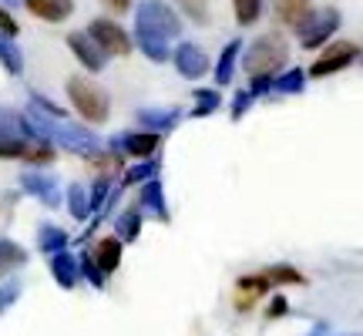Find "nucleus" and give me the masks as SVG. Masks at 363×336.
<instances>
[{"mask_svg": "<svg viewBox=\"0 0 363 336\" xmlns=\"http://www.w3.org/2000/svg\"><path fill=\"white\" fill-rule=\"evenodd\" d=\"M179 30H182V24L169 4H162V0L138 4V11H135V40H138V47L155 65L172 57V40H175Z\"/></svg>", "mask_w": 363, "mask_h": 336, "instance_id": "f257e3e1", "label": "nucleus"}, {"mask_svg": "<svg viewBox=\"0 0 363 336\" xmlns=\"http://www.w3.org/2000/svg\"><path fill=\"white\" fill-rule=\"evenodd\" d=\"M24 118H27V125H30V131H34L38 138H44L48 145H61V148L71 152V155L91 158V155L101 152V142H98L88 128H81V125L67 121V118L44 115V111H38V108H30Z\"/></svg>", "mask_w": 363, "mask_h": 336, "instance_id": "f03ea898", "label": "nucleus"}, {"mask_svg": "<svg viewBox=\"0 0 363 336\" xmlns=\"http://www.w3.org/2000/svg\"><path fill=\"white\" fill-rule=\"evenodd\" d=\"M0 158H21L30 165H48L54 158V145L38 138L27 118L13 111H0Z\"/></svg>", "mask_w": 363, "mask_h": 336, "instance_id": "7ed1b4c3", "label": "nucleus"}, {"mask_svg": "<svg viewBox=\"0 0 363 336\" xmlns=\"http://www.w3.org/2000/svg\"><path fill=\"white\" fill-rule=\"evenodd\" d=\"M286 57H289V47H286L283 34H262L259 40L249 44L242 67H246L249 78H272L286 65Z\"/></svg>", "mask_w": 363, "mask_h": 336, "instance_id": "20e7f679", "label": "nucleus"}, {"mask_svg": "<svg viewBox=\"0 0 363 336\" xmlns=\"http://www.w3.org/2000/svg\"><path fill=\"white\" fill-rule=\"evenodd\" d=\"M67 94H71V104H74V111L81 118H88V121H108V91L101 84H94L91 78H71L67 81Z\"/></svg>", "mask_w": 363, "mask_h": 336, "instance_id": "39448f33", "label": "nucleus"}, {"mask_svg": "<svg viewBox=\"0 0 363 336\" xmlns=\"http://www.w3.org/2000/svg\"><path fill=\"white\" fill-rule=\"evenodd\" d=\"M337 27H340V11H333V7H320V11H313L310 17H306V24L299 27V44L313 51V47L326 44Z\"/></svg>", "mask_w": 363, "mask_h": 336, "instance_id": "423d86ee", "label": "nucleus"}, {"mask_svg": "<svg viewBox=\"0 0 363 336\" xmlns=\"http://www.w3.org/2000/svg\"><path fill=\"white\" fill-rule=\"evenodd\" d=\"M88 38L101 47L104 54H115V57H121V54L131 51V38L125 27H118L115 21H104V17H98V21H91L88 27Z\"/></svg>", "mask_w": 363, "mask_h": 336, "instance_id": "0eeeda50", "label": "nucleus"}, {"mask_svg": "<svg viewBox=\"0 0 363 336\" xmlns=\"http://www.w3.org/2000/svg\"><path fill=\"white\" fill-rule=\"evenodd\" d=\"M357 57H360V47H357L353 40H340V44H333V47H326L323 57H316V61H313L310 74H313V78L337 74V71H343V67H350Z\"/></svg>", "mask_w": 363, "mask_h": 336, "instance_id": "6e6552de", "label": "nucleus"}, {"mask_svg": "<svg viewBox=\"0 0 363 336\" xmlns=\"http://www.w3.org/2000/svg\"><path fill=\"white\" fill-rule=\"evenodd\" d=\"M21 189H24L27 195H34L38 202H44L48 208L61 206V185H57V179L48 175V172H24V175H21Z\"/></svg>", "mask_w": 363, "mask_h": 336, "instance_id": "1a4fd4ad", "label": "nucleus"}, {"mask_svg": "<svg viewBox=\"0 0 363 336\" xmlns=\"http://www.w3.org/2000/svg\"><path fill=\"white\" fill-rule=\"evenodd\" d=\"M172 57H175L179 74L182 78H189V81H199L208 71V54L202 51L199 44H179V47L172 51Z\"/></svg>", "mask_w": 363, "mask_h": 336, "instance_id": "9d476101", "label": "nucleus"}, {"mask_svg": "<svg viewBox=\"0 0 363 336\" xmlns=\"http://www.w3.org/2000/svg\"><path fill=\"white\" fill-rule=\"evenodd\" d=\"M111 148L118 155H135V158H148L158 148V135L155 131H138V135H115L111 138Z\"/></svg>", "mask_w": 363, "mask_h": 336, "instance_id": "9b49d317", "label": "nucleus"}, {"mask_svg": "<svg viewBox=\"0 0 363 336\" xmlns=\"http://www.w3.org/2000/svg\"><path fill=\"white\" fill-rule=\"evenodd\" d=\"M67 47L74 51V57H78L81 65L88 67V71H101L104 65H108V57H104V51L94 44V40L88 38V30H78V34H67Z\"/></svg>", "mask_w": 363, "mask_h": 336, "instance_id": "f8f14e48", "label": "nucleus"}, {"mask_svg": "<svg viewBox=\"0 0 363 336\" xmlns=\"http://www.w3.org/2000/svg\"><path fill=\"white\" fill-rule=\"evenodd\" d=\"M51 272H54V279H57L61 289H74V286L81 283L78 256H71L67 249H61V252H54L51 256Z\"/></svg>", "mask_w": 363, "mask_h": 336, "instance_id": "ddd939ff", "label": "nucleus"}, {"mask_svg": "<svg viewBox=\"0 0 363 336\" xmlns=\"http://www.w3.org/2000/svg\"><path fill=\"white\" fill-rule=\"evenodd\" d=\"M121 239L118 235H108V239H98L94 242V249H91V259L98 262V269L108 276V272H115L118 269V262H121Z\"/></svg>", "mask_w": 363, "mask_h": 336, "instance_id": "4468645a", "label": "nucleus"}, {"mask_svg": "<svg viewBox=\"0 0 363 336\" xmlns=\"http://www.w3.org/2000/svg\"><path fill=\"white\" fill-rule=\"evenodd\" d=\"M310 13H313L310 0H276V17H279V24L293 27V30H299V27L306 24Z\"/></svg>", "mask_w": 363, "mask_h": 336, "instance_id": "2eb2a0df", "label": "nucleus"}, {"mask_svg": "<svg viewBox=\"0 0 363 336\" xmlns=\"http://www.w3.org/2000/svg\"><path fill=\"white\" fill-rule=\"evenodd\" d=\"M182 111H172V108H142L138 111V121H142L148 131H155V135H165L179 125Z\"/></svg>", "mask_w": 363, "mask_h": 336, "instance_id": "dca6fc26", "label": "nucleus"}, {"mask_svg": "<svg viewBox=\"0 0 363 336\" xmlns=\"http://www.w3.org/2000/svg\"><path fill=\"white\" fill-rule=\"evenodd\" d=\"M142 208L145 212H152L158 222H169V206H165V189H162V181L155 179H148L145 181V189H142Z\"/></svg>", "mask_w": 363, "mask_h": 336, "instance_id": "f3484780", "label": "nucleus"}, {"mask_svg": "<svg viewBox=\"0 0 363 336\" xmlns=\"http://www.w3.org/2000/svg\"><path fill=\"white\" fill-rule=\"evenodd\" d=\"M24 4H27V11L34 13V17L51 21V24L71 17V11H74V4H71V0H24Z\"/></svg>", "mask_w": 363, "mask_h": 336, "instance_id": "a211bd4d", "label": "nucleus"}, {"mask_svg": "<svg viewBox=\"0 0 363 336\" xmlns=\"http://www.w3.org/2000/svg\"><path fill=\"white\" fill-rule=\"evenodd\" d=\"M235 289H239V310H249L256 299L266 296V289H269V279L266 276H242L239 283H235Z\"/></svg>", "mask_w": 363, "mask_h": 336, "instance_id": "6ab92c4d", "label": "nucleus"}, {"mask_svg": "<svg viewBox=\"0 0 363 336\" xmlns=\"http://www.w3.org/2000/svg\"><path fill=\"white\" fill-rule=\"evenodd\" d=\"M38 249L44 252V256L61 252V249H67V233L65 229H57V225H40L38 229Z\"/></svg>", "mask_w": 363, "mask_h": 336, "instance_id": "aec40b11", "label": "nucleus"}, {"mask_svg": "<svg viewBox=\"0 0 363 336\" xmlns=\"http://www.w3.org/2000/svg\"><path fill=\"white\" fill-rule=\"evenodd\" d=\"M27 262V252L17 242H11V239H0V276H7V272L21 269Z\"/></svg>", "mask_w": 363, "mask_h": 336, "instance_id": "412c9836", "label": "nucleus"}, {"mask_svg": "<svg viewBox=\"0 0 363 336\" xmlns=\"http://www.w3.org/2000/svg\"><path fill=\"white\" fill-rule=\"evenodd\" d=\"M242 54V40L235 38L225 44V51H222L219 57V67H216V84H229L233 81V65H235V57Z\"/></svg>", "mask_w": 363, "mask_h": 336, "instance_id": "4be33fe9", "label": "nucleus"}, {"mask_svg": "<svg viewBox=\"0 0 363 336\" xmlns=\"http://www.w3.org/2000/svg\"><path fill=\"white\" fill-rule=\"evenodd\" d=\"M115 229H118V239H121V242H135L138 233H142V212H138V208L121 212L115 219Z\"/></svg>", "mask_w": 363, "mask_h": 336, "instance_id": "5701e85b", "label": "nucleus"}, {"mask_svg": "<svg viewBox=\"0 0 363 336\" xmlns=\"http://www.w3.org/2000/svg\"><path fill=\"white\" fill-rule=\"evenodd\" d=\"M67 208H71L74 219H88L91 215V192L84 185H71L67 189Z\"/></svg>", "mask_w": 363, "mask_h": 336, "instance_id": "b1692460", "label": "nucleus"}, {"mask_svg": "<svg viewBox=\"0 0 363 336\" xmlns=\"http://www.w3.org/2000/svg\"><path fill=\"white\" fill-rule=\"evenodd\" d=\"M303 88H306V74H303L299 67H293V71H286L283 78L272 81L269 91H276V94H299Z\"/></svg>", "mask_w": 363, "mask_h": 336, "instance_id": "393cba45", "label": "nucleus"}, {"mask_svg": "<svg viewBox=\"0 0 363 336\" xmlns=\"http://www.w3.org/2000/svg\"><path fill=\"white\" fill-rule=\"evenodd\" d=\"M0 65L7 67L11 74H21L24 71V57H21V47H13L11 38L0 34Z\"/></svg>", "mask_w": 363, "mask_h": 336, "instance_id": "a878e982", "label": "nucleus"}, {"mask_svg": "<svg viewBox=\"0 0 363 336\" xmlns=\"http://www.w3.org/2000/svg\"><path fill=\"white\" fill-rule=\"evenodd\" d=\"M78 266H81V279H88V283L94 286V289H104V279H108V276H104V272L98 269V262L91 259V252L78 256Z\"/></svg>", "mask_w": 363, "mask_h": 336, "instance_id": "bb28decb", "label": "nucleus"}, {"mask_svg": "<svg viewBox=\"0 0 363 336\" xmlns=\"http://www.w3.org/2000/svg\"><path fill=\"white\" fill-rule=\"evenodd\" d=\"M262 276L269 279V286H286V283H296L299 286V283H306V279H303L293 266H272V269H266Z\"/></svg>", "mask_w": 363, "mask_h": 336, "instance_id": "cd10ccee", "label": "nucleus"}, {"mask_svg": "<svg viewBox=\"0 0 363 336\" xmlns=\"http://www.w3.org/2000/svg\"><path fill=\"white\" fill-rule=\"evenodd\" d=\"M233 7H235V21L249 27L256 24V17L262 11V0H233Z\"/></svg>", "mask_w": 363, "mask_h": 336, "instance_id": "c85d7f7f", "label": "nucleus"}, {"mask_svg": "<svg viewBox=\"0 0 363 336\" xmlns=\"http://www.w3.org/2000/svg\"><path fill=\"white\" fill-rule=\"evenodd\" d=\"M219 108V91H195V118H206Z\"/></svg>", "mask_w": 363, "mask_h": 336, "instance_id": "c756f323", "label": "nucleus"}, {"mask_svg": "<svg viewBox=\"0 0 363 336\" xmlns=\"http://www.w3.org/2000/svg\"><path fill=\"white\" fill-rule=\"evenodd\" d=\"M158 175V165L155 162H145V165H135L125 172V185H138V181H148Z\"/></svg>", "mask_w": 363, "mask_h": 336, "instance_id": "7c9ffc66", "label": "nucleus"}, {"mask_svg": "<svg viewBox=\"0 0 363 336\" xmlns=\"http://www.w3.org/2000/svg\"><path fill=\"white\" fill-rule=\"evenodd\" d=\"M17 299H21V283H17V279H7V283L0 286V316L11 310Z\"/></svg>", "mask_w": 363, "mask_h": 336, "instance_id": "2f4dec72", "label": "nucleus"}, {"mask_svg": "<svg viewBox=\"0 0 363 336\" xmlns=\"http://www.w3.org/2000/svg\"><path fill=\"white\" fill-rule=\"evenodd\" d=\"M252 101H256V94H252V91H239V94H235V101H233V118H242V115H246V108Z\"/></svg>", "mask_w": 363, "mask_h": 336, "instance_id": "473e14b6", "label": "nucleus"}, {"mask_svg": "<svg viewBox=\"0 0 363 336\" xmlns=\"http://www.w3.org/2000/svg\"><path fill=\"white\" fill-rule=\"evenodd\" d=\"M0 34H4V38H13V34H17V24H13V17L7 11H0Z\"/></svg>", "mask_w": 363, "mask_h": 336, "instance_id": "72a5a7b5", "label": "nucleus"}, {"mask_svg": "<svg viewBox=\"0 0 363 336\" xmlns=\"http://www.w3.org/2000/svg\"><path fill=\"white\" fill-rule=\"evenodd\" d=\"M286 310H289V306H286V299H272V303H269V316H272V320H276V316H286Z\"/></svg>", "mask_w": 363, "mask_h": 336, "instance_id": "f704fd0d", "label": "nucleus"}, {"mask_svg": "<svg viewBox=\"0 0 363 336\" xmlns=\"http://www.w3.org/2000/svg\"><path fill=\"white\" fill-rule=\"evenodd\" d=\"M104 4H108L111 11H128V4H131V0H104Z\"/></svg>", "mask_w": 363, "mask_h": 336, "instance_id": "c9c22d12", "label": "nucleus"}, {"mask_svg": "<svg viewBox=\"0 0 363 336\" xmlns=\"http://www.w3.org/2000/svg\"><path fill=\"white\" fill-rule=\"evenodd\" d=\"M4 4H21V0H4Z\"/></svg>", "mask_w": 363, "mask_h": 336, "instance_id": "e433bc0d", "label": "nucleus"}]
</instances>
